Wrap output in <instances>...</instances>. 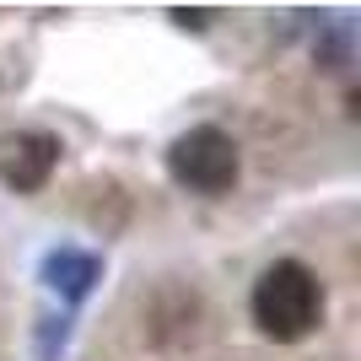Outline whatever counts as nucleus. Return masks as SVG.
I'll use <instances>...</instances> for the list:
<instances>
[{"mask_svg": "<svg viewBox=\"0 0 361 361\" xmlns=\"http://www.w3.org/2000/svg\"><path fill=\"white\" fill-rule=\"evenodd\" d=\"M254 324L281 345L307 340L324 324V281L302 259H275L270 270L254 281Z\"/></svg>", "mask_w": 361, "mask_h": 361, "instance_id": "obj_1", "label": "nucleus"}, {"mask_svg": "<svg viewBox=\"0 0 361 361\" xmlns=\"http://www.w3.org/2000/svg\"><path fill=\"white\" fill-rule=\"evenodd\" d=\"M44 275H49V286H54V291H65V297L75 302V297H87L92 281H97V259H92V254H71V248H60V254H49Z\"/></svg>", "mask_w": 361, "mask_h": 361, "instance_id": "obj_4", "label": "nucleus"}, {"mask_svg": "<svg viewBox=\"0 0 361 361\" xmlns=\"http://www.w3.org/2000/svg\"><path fill=\"white\" fill-rule=\"evenodd\" d=\"M167 173L189 189V195H226L232 183H238L243 162H238V140L221 135L216 124H200V130H189V135L173 140V151H167Z\"/></svg>", "mask_w": 361, "mask_h": 361, "instance_id": "obj_2", "label": "nucleus"}, {"mask_svg": "<svg viewBox=\"0 0 361 361\" xmlns=\"http://www.w3.org/2000/svg\"><path fill=\"white\" fill-rule=\"evenodd\" d=\"M60 140L44 135V130H22V135L0 140V183L16 189V195H38L49 183V173L60 167Z\"/></svg>", "mask_w": 361, "mask_h": 361, "instance_id": "obj_3", "label": "nucleus"}]
</instances>
